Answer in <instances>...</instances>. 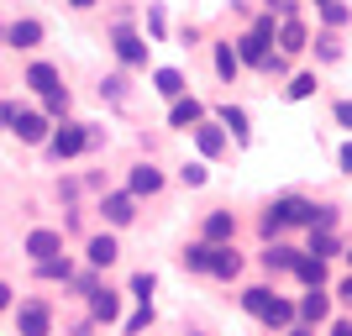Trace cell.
<instances>
[{"label": "cell", "mask_w": 352, "mask_h": 336, "mask_svg": "<svg viewBox=\"0 0 352 336\" xmlns=\"http://www.w3.org/2000/svg\"><path fill=\"white\" fill-rule=\"evenodd\" d=\"M232 236H236V216L232 210H210L206 216V242L216 247V242H232Z\"/></svg>", "instance_id": "d6986e66"}, {"label": "cell", "mask_w": 352, "mask_h": 336, "mask_svg": "<svg viewBox=\"0 0 352 336\" xmlns=\"http://www.w3.org/2000/svg\"><path fill=\"white\" fill-rule=\"evenodd\" d=\"M153 85H158V95H168V100H179V95L190 89V85H184V74H179V69H158V79H153Z\"/></svg>", "instance_id": "d4e9b609"}, {"label": "cell", "mask_w": 352, "mask_h": 336, "mask_svg": "<svg viewBox=\"0 0 352 336\" xmlns=\"http://www.w3.org/2000/svg\"><path fill=\"white\" fill-rule=\"evenodd\" d=\"M216 74L226 79V85L242 74V58H236V47H232V43H216Z\"/></svg>", "instance_id": "7402d4cb"}, {"label": "cell", "mask_w": 352, "mask_h": 336, "mask_svg": "<svg viewBox=\"0 0 352 336\" xmlns=\"http://www.w3.org/2000/svg\"><path fill=\"white\" fill-rule=\"evenodd\" d=\"M111 47H116V58L126 63V69H147V43L137 37L132 27H116V32H111Z\"/></svg>", "instance_id": "5b68a950"}, {"label": "cell", "mask_w": 352, "mask_h": 336, "mask_svg": "<svg viewBox=\"0 0 352 336\" xmlns=\"http://www.w3.org/2000/svg\"><path fill=\"white\" fill-rule=\"evenodd\" d=\"M179 179H184L190 190H200V184H206V163H184V168H179Z\"/></svg>", "instance_id": "e575fe53"}, {"label": "cell", "mask_w": 352, "mask_h": 336, "mask_svg": "<svg viewBox=\"0 0 352 336\" xmlns=\"http://www.w3.org/2000/svg\"><path fill=\"white\" fill-rule=\"evenodd\" d=\"M85 258H89V268H111L121 258V247H116V236L105 232V236H89V247H85Z\"/></svg>", "instance_id": "ac0fdd59"}, {"label": "cell", "mask_w": 352, "mask_h": 336, "mask_svg": "<svg viewBox=\"0 0 352 336\" xmlns=\"http://www.w3.org/2000/svg\"><path fill=\"white\" fill-rule=\"evenodd\" d=\"M284 95H289V100H310V95H316V74H294Z\"/></svg>", "instance_id": "f1b7e54d"}, {"label": "cell", "mask_w": 352, "mask_h": 336, "mask_svg": "<svg viewBox=\"0 0 352 336\" xmlns=\"http://www.w3.org/2000/svg\"><path fill=\"white\" fill-rule=\"evenodd\" d=\"M200 116H206V105L195 100V95H179V100L168 105V126H184V132H190Z\"/></svg>", "instance_id": "e0dca14e"}, {"label": "cell", "mask_w": 352, "mask_h": 336, "mask_svg": "<svg viewBox=\"0 0 352 336\" xmlns=\"http://www.w3.org/2000/svg\"><path fill=\"white\" fill-rule=\"evenodd\" d=\"M69 5H74V11H89V5H95V0H69Z\"/></svg>", "instance_id": "bcb514c9"}, {"label": "cell", "mask_w": 352, "mask_h": 336, "mask_svg": "<svg viewBox=\"0 0 352 336\" xmlns=\"http://www.w3.org/2000/svg\"><path fill=\"white\" fill-rule=\"evenodd\" d=\"M337 294H342V305H352V278H342V284H337Z\"/></svg>", "instance_id": "7bdbcfd3"}, {"label": "cell", "mask_w": 352, "mask_h": 336, "mask_svg": "<svg viewBox=\"0 0 352 336\" xmlns=\"http://www.w3.org/2000/svg\"><path fill=\"white\" fill-rule=\"evenodd\" d=\"M43 116H69V89H53V95H43Z\"/></svg>", "instance_id": "f546056e"}, {"label": "cell", "mask_w": 352, "mask_h": 336, "mask_svg": "<svg viewBox=\"0 0 352 336\" xmlns=\"http://www.w3.org/2000/svg\"><path fill=\"white\" fill-rule=\"evenodd\" d=\"M321 16H326V27H342V21H347V5H342V0H326V5H321Z\"/></svg>", "instance_id": "836d02e7"}, {"label": "cell", "mask_w": 352, "mask_h": 336, "mask_svg": "<svg viewBox=\"0 0 352 336\" xmlns=\"http://www.w3.org/2000/svg\"><path fill=\"white\" fill-rule=\"evenodd\" d=\"M347 263H352V247H347Z\"/></svg>", "instance_id": "c3c4849f"}, {"label": "cell", "mask_w": 352, "mask_h": 336, "mask_svg": "<svg viewBox=\"0 0 352 336\" xmlns=\"http://www.w3.org/2000/svg\"><path fill=\"white\" fill-rule=\"evenodd\" d=\"M89 315L111 326V321L121 315V294H116V289H105V284H95V289H89Z\"/></svg>", "instance_id": "30bf717a"}, {"label": "cell", "mask_w": 352, "mask_h": 336, "mask_svg": "<svg viewBox=\"0 0 352 336\" xmlns=\"http://www.w3.org/2000/svg\"><path fill=\"white\" fill-rule=\"evenodd\" d=\"M0 310H11V284H0Z\"/></svg>", "instance_id": "ee69618b"}, {"label": "cell", "mask_w": 352, "mask_h": 336, "mask_svg": "<svg viewBox=\"0 0 352 336\" xmlns=\"http://www.w3.org/2000/svg\"><path fill=\"white\" fill-rule=\"evenodd\" d=\"M289 273H300V284H305V289H321V284H326V258H316V252H300Z\"/></svg>", "instance_id": "7c38bea8"}, {"label": "cell", "mask_w": 352, "mask_h": 336, "mask_svg": "<svg viewBox=\"0 0 352 336\" xmlns=\"http://www.w3.org/2000/svg\"><path fill=\"white\" fill-rule=\"evenodd\" d=\"M147 326H153V300H147V305L137 310V315H132L126 326H121V331H126V336H137V331H147Z\"/></svg>", "instance_id": "d6a6232c"}, {"label": "cell", "mask_w": 352, "mask_h": 336, "mask_svg": "<svg viewBox=\"0 0 352 336\" xmlns=\"http://www.w3.org/2000/svg\"><path fill=\"white\" fill-rule=\"evenodd\" d=\"M158 190H163V174L153 168V163H137L132 179H126V194H137V200H142V194H158Z\"/></svg>", "instance_id": "5bb4252c"}, {"label": "cell", "mask_w": 352, "mask_h": 336, "mask_svg": "<svg viewBox=\"0 0 352 336\" xmlns=\"http://www.w3.org/2000/svg\"><path fill=\"white\" fill-rule=\"evenodd\" d=\"M206 273H216V278H236V273H242V252H232L226 242H216V247H210V268H206Z\"/></svg>", "instance_id": "2e32d148"}, {"label": "cell", "mask_w": 352, "mask_h": 336, "mask_svg": "<svg viewBox=\"0 0 352 336\" xmlns=\"http://www.w3.org/2000/svg\"><path fill=\"white\" fill-rule=\"evenodd\" d=\"M268 300H274V289H268V284H252V289H242V310H248V315H263Z\"/></svg>", "instance_id": "484cf974"}, {"label": "cell", "mask_w": 352, "mask_h": 336, "mask_svg": "<svg viewBox=\"0 0 352 336\" xmlns=\"http://www.w3.org/2000/svg\"><path fill=\"white\" fill-rule=\"evenodd\" d=\"M100 95H111V100H121V95H126V79H121V74H111V79H105V85H100Z\"/></svg>", "instance_id": "d590c367"}, {"label": "cell", "mask_w": 352, "mask_h": 336, "mask_svg": "<svg viewBox=\"0 0 352 336\" xmlns=\"http://www.w3.org/2000/svg\"><path fill=\"white\" fill-rule=\"evenodd\" d=\"M279 43H284V53H305V47H310V37H305V27H300L294 16H284V32H279Z\"/></svg>", "instance_id": "cb8c5ba5"}, {"label": "cell", "mask_w": 352, "mask_h": 336, "mask_svg": "<svg viewBox=\"0 0 352 336\" xmlns=\"http://www.w3.org/2000/svg\"><path fill=\"white\" fill-rule=\"evenodd\" d=\"M58 252H63V232H47V226H37V232L27 236V258H32V263L58 258Z\"/></svg>", "instance_id": "ba28073f"}, {"label": "cell", "mask_w": 352, "mask_h": 336, "mask_svg": "<svg viewBox=\"0 0 352 336\" xmlns=\"http://www.w3.org/2000/svg\"><path fill=\"white\" fill-rule=\"evenodd\" d=\"M16 336H53V305L47 300H21L16 305Z\"/></svg>", "instance_id": "6da1fadb"}, {"label": "cell", "mask_w": 352, "mask_h": 336, "mask_svg": "<svg viewBox=\"0 0 352 336\" xmlns=\"http://www.w3.org/2000/svg\"><path fill=\"white\" fill-rule=\"evenodd\" d=\"M316 47H321V58H337L342 47H337V37H331V32H321V37H316Z\"/></svg>", "instance_id": "8d00e7d4"}, {"label": "cell", "mask_w": 352, "mask_h": 336, "mask_svg": "<svg viewBox=\"0 0 352 336\" xmlns=\"http://www.w3.org/2000/svg\"><path fill=\"white\" fill-rule=\"evenodd\" d=\"M0 43L16 47V53H21V47H37V43H43V21H37V16H21V21H11V27H6V37H0Z\"/></svg>", "instance_id": "52a82bcc"}, {"label": "cell", "mask_w": 352, "mask_h": 336, "mask_svg": "<svg viewBox=\"0 0 352 336\" xmlns=\"http://www.w3.org/2000/svg\"><path fill=\"white\" fill-rule=\"evenodd\" d=\"M294 258H300V252L284 247V242H268V247H263V268H268V273H289Z\"/></svg>", "instance_id": "ffe728a7"}, {"label": "cell", "mask_w": 352, "mask_h": 336, "mask_svg": "<svg viewBox=\"0 0 352 336\" xmlns=\"http://www.w3.org/2000/svg\"><path fill=\"white\" fill-rule=\"evenodd\" d=\"M258 321H263L268 331H274V326H279V331H284V326H294V305H289V300H279V294H274V300H268V310H263V315H258Z\"/></svg>", "instance_id": "44dd1931"}, {"label": "cell", "mask_w": 352, "mask_h": 336, "mask_svg": "<svg viewBox=\"0 0 352 336\" xmlns=\"http://www.w3.org/2000/svg\"><path fill=\"white\" fill-rule=\"evenodd\" d=\"M316 5H326V0H316Z\"/></svg>", "instance_id": "681fc988"}, {"label": "cell", "mask_w": 352, "mask_h": 336, "mask_svg": "<svg viewBox=\"0 0 352 336\" xmlns=\"http://www.w3.org/2000/svg\"><path fill=\"white\" fill-rule=\"evenodd\" d=\"M184 268H190V273H206L210 268V242H190V247H184Z\"/></svg>", "instance_id": "4316f807"}, {"label": "cell", "mask_w": 352, "mask_h": 336, "mask_svg": "<svg viewBox=\"0 0 352 336\" xmlns=\"http://www.w3.org/2000/svg\"><path fill=\"white\" fill-rule=\"evenodd\" d=\"M268 210H274V216H279L284 226H310V221H316V205H310V200H300V194H284V200H274Z\"/></svg>", "instance_id": "8992f818"}, {"label": "cell", "mask_w": 352, "mask_h": 336, "mask_svg": "<svg viewBox=\"0 0 352 336\" xmlns=\"http://www.w3.org/2000/svg\"><path fill=\"white\" fill-rule=\"evenodd\" d=\"M279 232H284V221L274 216V210H263V236H268V242H274V236H279Z\"/></svg>", "instance_id": "74e56055"}, {"label": "cell", "mask_w": 352, "mask_h": 336, "mask_svg": "<svg viewBox=\"0 0 352 336\" xmlns=\"http://www.w3.org/2000/svg\"><path fill=\"white\" fill-rule=\"evenodd\" d=\"M100 216L111 221V226H126V221L137 216V194H126V190L105 194V200H100Z\"/></svg>", "instance_id": "9c48e42d"}, {"label": "cell", "mask_w": 352, "mask_h": 336, "mask_svg": "<svg viewBox=\"0 0 352 336\" xmlns=\"http://www.w3.org/2000/svg\"><path fill=\"white\" fill-rule=\"evenodd\" d=\"M331 336H352V321H337V326H331Z\"/></svg>", "instance_id": "f6af8a7d"}, {"label": "cell", "mask_w": 352, "mask_h": 336, "mask_svg": "<svg viewBox=\"0 0 352 336\" xmlns=\"http://www.w3.org/2000/svg\"><path fill=\"white\" fill-rule=\"evenodd\" d=\"M195 147H200L206 158H221V153H226V132H221V126H210V121L200 116V121H195Z\"/></svg>", "instance_id": "9a60e30c"}, {"label": "cell", "mask_w": 352, "mask_h": 336, "mask_svg": "<svg viewBox=\"0 0 352 336\" xmlns=\"http://www.w3.org/2000/svg\"><path fill=\"white\" fill-rule=\"evenodd\" d=\"M268 37H274V16H258V27H252L248 37H236V58L252 63V69H263V58H268Z\"/></svg>", "instance_id": "3957f363"}, {"label": "cell", "mask_w": 352, "mask_h": 336, "mask_svg": "<svg viewBox=\"0 0 352 336\" xmlns=\"http://www.w3.org/2000/svg\"><path fill=\"white\" fill-rule=\"evenodd\" d=\"M289 336H310V326H289Z\"/></svg>", "instance_id": "7dc6e473"}, {"label": "cell", "mask_w": 352, "mask_h": 336, "mask_svg": "<svg viewBox=\"0 0 352 336\" xmlns=\"http://www.w3.org/2000/svg\"><path fill=\"white\" fill-rule=\"evenodd\" d=\"M294 315H300V321H305V326H321L326 315H331V300H326V284H321V289H310L305 300L294 305Z\"/></svg>", "instance_id": "8fae6325"}, {"label": "cell", "mask_w": 352, "mask_h": 336, "mask_svg": "<svg viewBox=\"0 0 352 336\" xmlns=\"http://www.w3.org/2000/svg\"><path fill=\"white\" fill-rule=\"evenodd\" d=\"M310 252H316V258H337V236L331 232H310Z\"/></svg>", "instance_id": "1f68e13d"}, {"label": "cell", "mask_w": 352, "mask_h": 336, "mask_svg": "<svg viewBox=\"0 0 352 336\" xmlns=\"http://www.w3.org/2000/svg\"><path fill=\"white\" fill-rule=\"evenodd\" d=\"M21 85H27L32 95H53V89H63V79H58V69H53V63H32Z\"/></svg>", "instance_id": "4fadbf2b"}, {"label": "cell", "mask_w": 352, "mask_h": 336, "mask_svg": "<svg viewBox=\"0 0 352 336\" xmlns=\"http://www.w3.org/2000/svg\"><path fill=\"white\" fill-rule=\"evenodd\" d=\"M11 132L21 137V142H47V132H53V116H43V111H21L16 105V116H11Z\"/></svg>", "instance_id": "277c9868"}, {"label": "cell", "mask_w": 352, "mask_h": 336, "mask_svg": "<svg viewBox=\"0 0 352 336\" xmlns=\"http://www.w3.org/2000/svg\"><path fill=\"white\" fill-rule=\"evenodd\" d=\"M37 278H63V284H69L74 263H69V258H43V263H37Z\"/></svg>", "instance_id": "83f0119b"}, {"label": "cell", "mask_w": 352, "mask_h": 336, "mask_svg": "<svg viewBox=\"0 0 352 336\" xmlns=\"http://www.w3.org/2000/svg\"><path fill=\"white\" fill-rule=\"evenodd\" d=\"M331 116H337L342 126H347V132H352V100H337V111H331Z\"/></svg>", "instance_id": "f35d334b"}, {"label": "cell", "mask_w": 352, "mask_h": 336, "mask_svg": "<svg viewBox=\"0 0 352 336\" xmlns=\"http://www.w3.org/2000/svg\"><path fill=\"white\" fill-rule=\"evenodd\" d=\"M11 116H16V105H11V100H0V126H6V132H11Z\"/></svg>", "instance_id": "ab89813d"}, {"label": "cell", "mask_w": 352, "mask_h": 336, "mask_svg": "<svg viewBox=\"0 0 352 336\" xmlns=\"http://www.w3.org/2000/svg\"><path fill=\"white\" fill-rule=\"evenodd\" d=\"M221 126H232V137H236V142H248V137H252L248 111H242V105H221Z\"/></svg>", "instance_id": "603a6c76"}, {"label": "cell", "mask_w": 352, "mask_h": 336, "mask_svg": "<svg viewBox=\"0 0 352 336\" xmlns=\"http://www.w3.org/2000/svg\"><path fill=\"white\" fill-rule=\"evenodd\" d=\"M337 163H342V174H352V142H347V147L337 153Z\"/></svg>", "instance_id": "b9f144b4"}, {"label": "cell", "mask_w": 352, "mask_h": 336, "mask_svg": "<svg viewBox=\"0 0 352 336\" xmlns=\"http://www.w3.org/2000/svg\"><path fill=\"white\" fill-rule=\"evenodd\" d=\"M153 289H158V278H153V273H132V300H137V305H147Z\"/></svg>", "instance_id": "4dcf8cb0"}, {"label": "cell", "mask_w": 352, "mask_h": 336, "mask_svg": "<svg viewBox=\"0 0 352 336\" xmlns=\"http://www.w3.org/2000/svg\"><path fill=\"white\" fill-rule=\"evenodd\" d=\"M268 11H279V16H294V0H268Z\"/></svg>", "instance_id": "60d3db41"}, {"label": "cell", "mask_w": 352, "mask_h": 336, "mask_svg": "<svg viewBox=\"0 0 352 336\" xmlns=\"http://www.w3.org/2000/svg\"><path fill=\"white\" fill-rule=\"evenodd\" d=\"M85 147H89V126L85 121H63L58 132H47V153H53V158H79Z\"/></svg>", "instance_id": "7a4b0ae2"}]
</instances>
